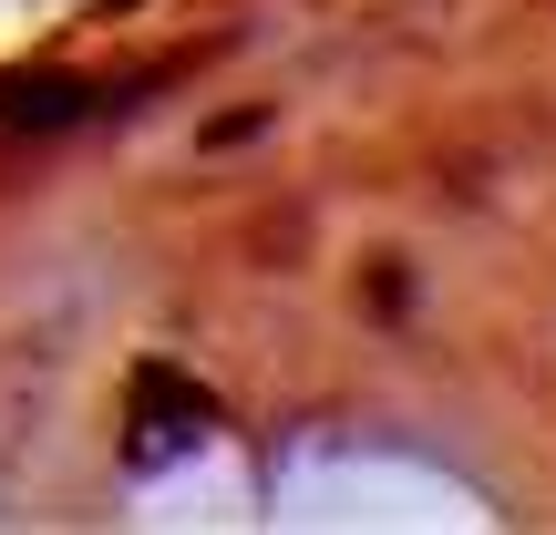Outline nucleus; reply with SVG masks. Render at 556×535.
I'll return each instance as SVG.
<instances>
[{
    "mask_svg": "<svg viewBox=\"0 0 556 535\" xmlns=\"http://www.w3.org/2000/svg\"><path fill=\"white\" fill-rule=\"evenodd\" d=\"M103 103H124L114 82H73V73H41V82H0V124L11 135H62V124L103 114Z\"/></svg>",
    "mask_w": 556,
    "mask_h": 535,
    "instance_id": "1",
    "label": "nucleus"
},
{
    "mask_svg": "<svg viewBox=\"0 0 556 535\" xmlns=\"http://www.w3.org/2000/svg\"><path fill=\"white\" fill-rule=\"evenodd\" d=\"M248 135H268V114H217L206 124V144H248Z\"/></svg>",
    "mask_w": 556,
    "mask_h": 535,
    "instance_id": "2",
    "label": "nucleus"
}]
</instances>
